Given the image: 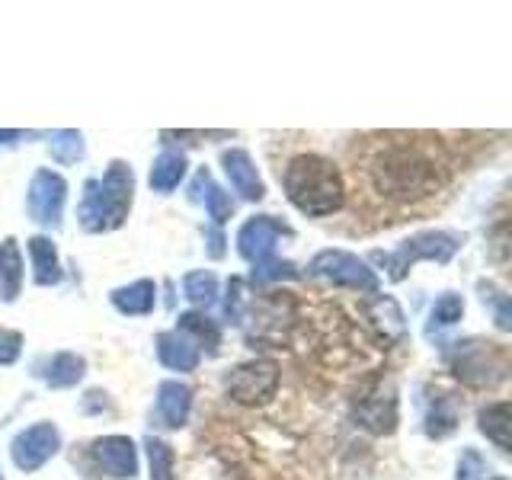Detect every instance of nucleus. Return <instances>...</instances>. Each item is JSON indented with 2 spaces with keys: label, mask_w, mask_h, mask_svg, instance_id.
<instances>
[{
  "label": "nucleus",
  "mask_w": 512,
  "mask_h": 480,
  "mask_svg": "<svg viewBox=\"0 0 512 480\" xmlns=\"http://www.w3.org/2000/svg\"><path fill=\"white\" fill-rule=\"evenodd\" d=\"M452 368L455 375L471 384V388H493L496 381H503L506 362L500 352L493 349V343H458L452 352Z\"/></svg>",
  "instance_id": "7"
},
{
  "label": "nucleus",
  "mask_w": 512,
  "mask_h": 480,
  "mask_svg": "<svg viewBox=\"0 0 512 480\" xmlns=\"http://www.w3.org/2000/svg\"><path fill=\"white\" fill-rule=\"evenodd\" d=\"M23 349V336L16 330H0V365H10L20 359Z\"/></svg>",
  "instance_id": "33"
},
{
  "label": "nucleus",
  "mask_w": 512,
  "mask_h": 480,
  "mask_svg": "<svg viewBox=\"0 0 512 480\" xmlns=\"http://www.w3.org/2000/svg\"><path fill=\"white\" fill-rule=\"evenodd\" d=\"M93 461L112 480H132L138 474V448L128 436H106L93 442Z\"/></svg>",
  "instance_id": "12"
},
{
  "label": "nucleus",
  "mask_w": 512,
  "mask_h": 480,
  "mask_svg": "<svg viewBox=\"0 0 512 480\" xmlns=\"http://www.w3.org/2000/svg\"><path fill=\"white\" fill-rule=\"evenodd\" d=\"M458 247H461V240L452 231H423V234H413L410 240H404V247L397 253H372V260L388 269V276L394 282H400L416 260L448 263Z\"/></svg>",
  "instance_id": "4"
},
{
  "label": "nucleus",
  "mask_w": 512,
  "mask_h": 480,
  "mask_svg": "<svg viewBox=\"0 0 512 480\" xmlns=\"http://www.w3.org/2000/svg\"><path fill=\"white\" fill-rule=\"evenodd\" d=\"M186 154L180 151H164L157 160H154V167H151V189L154 192H173L176 186L183 183V176H186Z\"/></svg>",
  "instance_id": "22"
},
{
  "label": "nucleus",
  "mask_w": 512,
  "mask_h": 480,
  "mask_svg": "<svg viewBox=\"0 0 512 480\" xmlns=\"http://www.w3.org/2000/svg\"><path fill=\"white\" fill-rule=\"evenodd\" d=\"M87 362L77 356V352H55L52 359L42 362V381L48 388H74V384L84 378Z\"/></svg>",
  "instance_id": "18"
},
{
  "label": "nucleus",
  "mask_w": 512,
  "mask_h": 480,
  "mask_svg": "<svg viewBox=\"0 0 512 480\" xmlns=\"http://www.w3.org/2000/svg\"><path fill=\"white\" fill-rule=\"evenodd\" d=\"M221 167L228 173V180L234 186V192H240V199L247 202H260L266 196V186L260 180V173H256V164L253 157L244 151V148H231L221 154Z\"/></svg>",
  "instance_id": "13"
},
{
  "label": "nucleus",
  "mask_w": 512,
  "mask_h": 480,
  "mask_svg": "<svg viewBox=\"0 0 512 480\" xmlns=\"http://www.w3.org/2000/svg\"><path fill=\"white\" fill-rule=\"evenodd\" d=\"M183 295L196 304V308H208V304L218 298V279L205 269L189 272V276L183 279Z\"/></svg>",
  "instance_id": "26"
},
{
  "label": "nucleus",
  "mask_w": 512,
  "mask_h": 480,
  "mask_svg": "<svg viewBox=\"0 0 512 480\" xmlns=\"http://www.w3.org/2000/svg\"><path fill=\"white\" fill-rule=\"evenodd\" d=\"M365 317L372 320V327L378 330V336L384 343H394L400 336L407 333V324H404V311H400V304L391 298V295H378L365 304Z\"/></svg>",
  "instance_id": "16"
},
{
  "label": "nucleus",
  "mask_w": 512,
  "mask_h": 480,
  "mask_svg": "<svg viewBox=\"0 0 512 480\" xmlns=\"http://www.w3.org/2000/svg\"><path fill=\"white\" fill-rule=\"evenodd\" d=\"M311 276L352 288V292H365V295H378V276L359 260L356 253L346 250H324L311 260Z\"/></svg>",
  "instance_id": "6"
},
{
  "label": "nucleus",
  "mask_w": 512,
  "mask_h": 480,
  "mask_svg": "<svg viewBox=\"0 0 512 480\" xmlns=\"http://www.w3.org/2000/svg\"><path fill=\"white\" fill-rule=\"evenodd\" d=\"M224 391L244 407L266 404V400H272L279 391V365L272 359H253V362L237 365L234 372L224 378Z\"/></svg>",
  "instance_id": "5"
},
{
  "label": "nucleus",
  "mask_w": 512,
  "mask_h": 480,
  "mask_svg": "<svg viewBox=\"0 0 512 480\" xmlns=\"http://www.w3.org/2000/svg\"><path fill=\"white\" fill-rule=\"evenodd\" d=\"M244 301H247L244 279H231L228 282V301H224V314L231 317V324H240V320H244Z\"/></svg>",
  "instance_id": "32"
},
{
  "label": "nucleus",
  "mask_w": 512,
  "mask_h": 480,
  "mask_svg": "<svg viewBox=\"0 0 512 480\" xmlns=\"http://www.w3.org/2000/svg\"><path fill=\"white\" fill-rule=\"evenodd\" d=\"M192 410V388L183 381H160L157 384V420L167 429H180Z\"/></svg>",
  "instance_id": "14"
},
{
  "label": "nucleus",
  "mask_w": 512,
  "mask_h": 480,
  "mask_svg": "<svg viewBox=\"0 0 512 480\" xmlns=\"http://www.w3.org/2000/svg\"><path fill=\"white\" fill-rule=\"evenodd\" d=\"M356 423L375 436H388L397 429V391L391 381H375L362 391V397L352 407Z\"/></svg>",
  "instance_id": "8"
},
{
  "label": "nucleus",
  "mask_w": 512,
  "mask_h": 480,
  "mask_svg": "<svg viewBox=\"0 0 512 480\" xmlns=\"http://www.w3.org/2000/svg\"><path fill=\"white\" fill-rule=\"evenodd\" d=\"M461 317H464V298L455 295V292H445L429 311V330L432 327H452V324H458Z\"/></svg>",
  "instance_id": "28"
},
{
  "label": "nucleus",
  "mask_w": 512,
  "mask_h": 480,
  "mask_svg": "<svg viewBox=\"0 0 512 480\" xmlns=\"http://www.w3.org/2000/svg\"><path fill=\"white\" fill-rule=\"evenodd\" d=\"M180 330L183 336H189L192 343H196V349H205L208 356H215L218 346H221V330L215 320H208L205 314L199 311H189V314H180Z\"/></svg>",
  "instance_id": "21"
},
{
  "label": "nucleus",
  "mask_w": 512,
  "mask_h": 480,
  "mask_svg": "<svg viewBox=\"0 0 512 480\" xmlns=\"http://www.w3.org/2000/svg\"><path fill=\"white\" fill-rule=\"evenodd\" d=\"M112 304H116L119 314L144 317V314H151L157 304V285L151 279H138L125 288H116V292H112Z\"/></svg>",
  "instance_id": "17"
},
{
  "label": "nucleus",
  "mask_w": 512,
  "mask_h": 480,
  "mask_svg": "<svg viewBox=\"0 0 512 480\" xmlns=\"http://www.w3.org/2000/svg\"><path fill=\"white\" fill-rule=\"evenodd\" d=\"M458 480H493L490 461L477 448H464L458 458Z\"/></svg>",
  "instance_id": "30"
},
{
  "label": "nucleus",
  "mask_w": 512,
  "mask_h": 480,
  "mask_svg": "<svg viewBox=\"0 0 512 480\" xmlns=\"http://www.w3.org/2000/svg\"><path fill=\"white\" fill-rule=\"evenodd\" d=\"M144 448H148L151 480H173V461H176L173 458V448L164 439H154V436H148Z\"/></svg>",
  "instance_id": "27"
},
{
  "label": "nucleus",
  "mask_w": 512,
  "mask_h": 480,
  "mask_svg": "<svg viewBox=\"0 0 512 480\" xmlns=\"http://www.w3.org/2000/svg\"><path fill=\"white\" fill-rule=\"evenodd\" d=\"M295 276H298L295 263L276 260V256H269V260L253 266V282H276V279H295Z\"/></svg>",
  "instance_id": "31"
},
{
  "label": "nucleus",
  "mask_w": 512,
  "mask_h": 480,
  "mask_svg": "<svg viewBox=\"0 0 512 480\" xmlns=\"http://www.w3.org/2000/svg\"><path fill=\"white\" fill-rule=\"evenodd\" d=\"M461 407L455 397H436V404L426 413V436L429 439H445L458 429Z\"/></svg>",
  "instance_id": "24"
},
{
  "label": "nucleus",
  "mask_w": 512,
  "mask_h": 480,
  "mask_svg": "<svg viewBox=\"0 0 512 480\" xmlns=\"http://www.w3.org/2000/svg\"><path fill=\"white\" fill-rule=\"evenodd\" d=\"M157 359L173 372H196L202 352L180 330H164L157 333Z\"/></svg>",
  "instance_id": "15"
},
{
  "label": "nucleus",
  "mask_w": 512,
  "mask_h": 480,
  "mask_svg": "<svg viewBox=\"0 0 512 480\" xmlns=\"http://www.w3.org/2000/svg\"><path fill=\"white\" fill-rule=\"evenodd\" d=\"M192 189L202 192V202H205L208 215H212L215 224H224V221H228V218L234 215V202H231V196L212 180V173H208V170H199V173H196V186H192Z\"/></svg>",
  "instance_id": "23"
},
{
  "label": "nucleus",
  "mask_w": 512,
  "mask_h": 480,
  "mask_svg": "<svg viewBox=\"0 0 512 480\" xmlns=\"http://www.w3.org/2000/svg\"><path fill=\"white\" fill-rule=\"evenodd\" d=\"M375 189L388 199H423L442 186V164L416 141H388L368 164Z\"/></svg>",
  "instance_id": "1"
},
{
  "label": "nucleus",
  "mask_w": 512,
  "mask_h": 480,
  "mask_svg": "<svg viewBox=\"0 0 512 480\" xmlns=\"http://www.w3.org/2000/svg\"><path fill=\"white\" fill-rule=\"evenodd\" d=\"M282 183L288 202L308 218H327L340 212L346 202L343 176L324 154H298L295 160H288Z\"/></svg>",
  "instance_id": "2"
},
{
  "label": "nucleus",
  "mask_w": 512,
  "mask_h": 480,
  "mask_svg": "<svg viewBox=\"0 0 512 480\" xmlns=\"http://www.w3.org/2000/svg\"><path fill=\"white\" fill-rule=\"evenodd\" d=\"M64 199H68V183H64L61 173L39 170L36 176H32L29 192H26V208H29L32 221L48 224V228L61 224Z\"/></svg>",
  "instance_id": "9"
},
{
  "label": "nucleus",
  "mask_w": 512,
  "mask_h": 480,
  "mask_svg": "<svg viewBox=\"0 0 512 480\" xmlns=\"http://www.w3.org/2000/svg\"><path fill=\"white\" fill-rule=\"evenodd\" d=\"M135 199V173L122 160H112L103 180H90L84 186V199H80V224L87 231H116L125 224L128 212H132Z\"/></svg>",
  "instance_id": "3"
},
{
  "label": "nucleus",
  "mask_w": 512,
  "mask_h": 480,
  "mask_svg": "<svg viewBox=\"0 0 512 480\" xmlns=\"http://www.w3.org/2000/svg\"><path fill=\"white\" fill-rule=\"evenodd\" d=\"M0 480H4V477H0Z\"/></svg>",
  "instance_id": "34"
},
{
  "label": "nucleus",
  "mask_w": 512,
  "mask_h": 480,
  "mask_svg": "<svg viewBox=\"0 0 512 480\" xmlns=\"http://www.w3.org/2000/svg\"><path fill=\"white\" fill-rule=\"evenodd\" d=\"M477 426L496 448H500V452H509V404H506V400L480 410Z\"/></svg>",
  "instance_id": "25"
},
{
  "label": "nucleus",
  "mask_w": 512,
  "mask_h": 480,
  "mask_svg": "<svg viewBox=\"0 0 512 480\" xmlns=\"http://www.w3.org/2000/svg\"><path fill=\"white\" fill-rule=\"evenodd\" d=\"M279 237H292V228L285 221L272 218V215H253L250 221H244V228L237 231V250L247 263H263L276 250Z\"/></svg>",
  "instance_id": "11"
},
{
  "label": "nucleus",
  "mask_w": 512,
  "mask_h": 480,
  "mask_svg": "<svg viewBox=\"0 0 512 480\" xmlns=\"http://www.w3.org/2000/svg\"><path fill=\"white\" fill-rule=\"evenodd\" d=\"M29 256H32V276L39 285H58L61 282V263H58V250L48 237H32L29 240Z\"/></svg>",
  "instance_id": "20"
},
{
  "label": "nucleus",
  "mask_w": 512,
  "mask_h": 480,
  "mask_svg": "<svg viewBox=\"0 0 512 480\" xmlns=\"http://www.w3.org/2000/svg\"><path fill=\"white\" fill-rule=\"evenodd\" d=\"M52 157L61 164H74V160L84 157V135L74 132V128H64V132L52 135Z\"/></svg>",
  "instance_id": "29"
},
{
  "label": "nucleus",
  "mask_w": 512,
  "mask_h": 480,
  "mask_svg": "<svg viewBox=\"0 0 512 480\" xmlns=\"http://www.w3.org/2000/svg\"><path fill=\"white\" fill-rule=\"evenodd\" d=\"M23 288V256H20V244L13 237L0 240V298L7 304L20 298Z\"/></svg>",
  "instance_id": "19"
},
{
  "label": "nucleus",
  "mask_w": 512,
  "mask_h": 480,
  "mask_svg": "<svg viewBox=\"0 0 512 480\" xmlns=\"http://www.w3.org/2000/svg\"><path fill=\"white\" fill-rule=\"evenodd\" d=\"M58 448H61V432H58V426H52V423H36V426L23 429L20 436L13 439L10 455H13L16 468L32 474V471H39L45 461H52L58 455Z\"/></svg>",
  "instance_id": "10"
}]
</instances>
